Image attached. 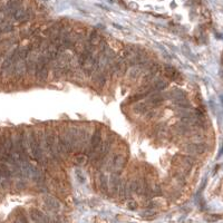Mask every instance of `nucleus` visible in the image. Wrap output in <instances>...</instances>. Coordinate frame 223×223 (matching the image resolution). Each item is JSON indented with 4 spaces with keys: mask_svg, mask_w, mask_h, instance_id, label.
Returning <instances> with one entry per match:
<instances>
[{
    "mask_svg": "<svg viewBox=\"0 0 223 223\" xmlns=\"http://www.w3.org/2000/svg\"><path fill=\"white\" fill-rule=\"evenodd\" d=\"M100 143H102V135H100V129H96L93 134L92 137V143H90V148L92 151H95L97 147H100Z\"/></svg>",
    "mask_w": 223,
    "mask_h": 223,
    "instance_id": "1",
    "label": "nucleus"
},
{
    "mask_svg": "<svg viewBox=\"0 0 223 223\" xmlns=\"http://www.w3.org/2000/svg\"><path fill=\"white\" fill-rule=\"evenodd\" d=\"M125 163H126V159L122 156V155H117L114 161H113V164H114V169L116 171H121L125 166Z\"/></svg>",
    "mask_w": 223,
    "mask_h": 223,
    "instance_id": "2",
    "label": "nucleus"
},
{
    "mask_svg": "<svg viewBox=\"0 0 223 223\" xmlns=\"http://www.w3.org/2000/svg\"><path fill=\"white\" fill-rule=\"evenodd\" d=\"M165 74H166V76L171 78L172 80H176L179 76H180V73L176 71L175 68H173V67H170V66H167V67H165Z\"/></svg>",
    "mask_w": 223,
    "mask_h": 223,
    "instance_id": "3",
    "label": "nucleus"
},
{
    "mask_svg": "<svg viewBox=\"0 0 223 223\" xmlns=\"http://www.w3.org/2000/svg\"><path fill=\"white\" fill-rule=\"evenodd\" d=\"M31 217H32L34 221H37V222H45V221H48L47 217H45V215H44L40 211H38V210H31Z\"/></svg>",
    "mask_w": 223,
    "mask_h": 223,
    "instance_id": "4",
    "label": "nucleus"
},
{
    "mask_svg": "<svg viewBox=\"0 0 223 223\" xmlns=\"http://www.w3.org/2000/svg\"><path fill=\"white\" fill-rule=\"evenodd\" d=\"M167 82L165 80V79H157L156 82L154 83V86H153V88L154 89H157V90H163V89H165V88L167 87Z\"/></svg>",
    "mask_w": 223,
    "mask_h": 223,
    "instance_id": "5",
    "label": "nucleus"
},
{
    "mask_svg": "<svg viewBox=\"0 0 223 223\" xmlns=\"http://www.w3.org/2000/svg\"><path fill=\"white\" fill-rule=\"evenodd\" d=\"M163 100H164V97L162 96V95L159 94H154L151 96V98H150V103L153 104V105H159L161 103H163Z\"/></svg>",
    "mask_w": 223,
    "mask_h": 223,
    "instance_id": "6",
    "label": "nucleus"
},
{
    "mask_svg": "<svg viewBox=\"0 0 223 223\" xmlns=\"http://www.w3.org/2000/svg\"><path fill=\"white\" fill-rule=\"evenodd\" d=\"M188 151L192 153H198V154H201V153L204 152V146L201 145V144H192L188 146Z\"/></svg>",
    "mask_w": 223,
    "mask_h": 223,
    "instance_id": "7",
    "label": "nucleus"
},
{
    "mask_svg": "<svg viewBox=\"0 0 223 223\" xmlns=\"http://www.w3.org/2000/svg\"><path fill=\"white\" fill-rule=\"evenodd\" d=\"M118 194H119V196L122 198V199H125L126 196H127V191H128V188H127V185L125 184V183H119V186H118Z\"/></svg>",
    "mask_w": 223,
    "mask_h": 223,
    "instance_id": "8",
    "label": "nucleus"
},
{
    "mask_svg": "<svg viewBox=\"0 0 223 223\" xmlns=\"http://www.w3.org/2000/svg\"><path fill=\"white\" fill-rule=\"evenodd\" d=\"M20 5H21V2H20V0H12V1H10L9 2V5H8V10L11 12H13L17 8H19L20 7Z\"/></svg>",
    "mask_w": 223,
    "mask_h": 223,
    "instance_id": "9",
    "label": "nucleus"
},
{
    "mask_svg": "<svg viewBox=\"0 0 223 223\" xmlns=\"http://www.w3.org/2000/svg\"><path fill=\"white\" fill-rule=\"evenodd\" d=\"M105 76H104V74L103 73H97L96 75L94 76V82L96 84H100V86H103L104 85V83H105Z\"/></svg>",
    "mask_w": 223,
    "mask_h": 223,
    "instance_id": "10",
    "label": "nucleus"
},
{
    "mask_svg": "<svg viewBox=\"0 0 223 223\" xmlns=\"http://www.w3.org/2000/svg\"><path fill=\"white\" fill-rule=\"evenodd\" d=\"M45 202H46V204H47L50 209H54V210H55V209H58L59 204L56 200L52 199V198H47V199L45 200Z\"/></svg>",
    "mask_w": 223,
    "mask_h": 223,
    "instance_id": "11",
    "label": "nucleus"
},
{
    "mask_svg": "<svg viewBox=\"0 0 223 223\" xmlns=\"http://www.w3.org/2000/svg\"><path fill=\"white\" fill-rule=\"evenodd\" d=\"M134 111L136 113H140V114H144V113H146L148 109H147L146 105L144 104V103H141V104H137V105L134 107Z\"/></svg>",
    "mask_w": 223,
    "mask_h": 223,
    "instance_id": "12",
    "label": "nucleus"
},
{
    "mask_svg": "<svg viewBox=\"0 0 223 223\" xmlns=\"http://www.w3.org/2000/svg\"><path fill=\"white\" fill-rule=\"evenodd\" d=\"M111 183H112V188H113V191H114V192H116V191L118 190V186H119V180H118L117 176H116V175L112 176Z\"/></svg>",
    "mask_w": 223,
    "mask_h": 223,
    "instance_id": "13",
    "label": "nucleus"
},
{
    "mask_svg": "<svg viewBox=\"0 0 223 223\" xmlns=\"http://www.w3.org/2000/svg\"><path fill=\"white\" fill-rule=\"evenodd\" d=\"M100 188H103V191H106L107 190V179H106V176L105 175H102L100 176Z\"/></svg>",
    "mask_w": 223,
    "mask_h": 223,
    "instance_id": "14",
    "label": "nucleus"
},
{
    "mask_svg": "<svg viewBox=\"0 0 223 223\" xmlns=\"http://www.w3.org/2000/svg\"><path fill=\"white\" fill-rule=\"evenodd\" d=\"M140 71H141V69H140L138 67H136V68H134V69H132V71H131V74H129V76L132 77V78H136V77L138 76Z\"/></svg>",
    "mask_w": 223,
    "mask_h": 223,
    "instance_id": "15",
    "label": "nucleus"
},
{
    "mask_svg": "<svg viewBox=\"0 0 223 223\" xmlns=\"http://www.w3.org/2000/svg\"><path fill=\"white\" fill-rule=\"evenodd\" d=\"M127 205H128V207L131 209V210H135L136 206H137V204H136L135 202H132V201H131V202H128V204H127Z\"/></svg>",
    "mask_w": 223,
    "mask_h": 223,
    "instance_id": "16",
    "label": "nucleus"
},
{
    "mask_svg": "<svg viewBox=\"0 0 223 223\" xmlns=\"http://www.w3.org/2000/svg\"><path fill=\"white\" fill-rule=\"evenodd\" d=\"M76 161L78 162V163H83V162L85 161V157H84V156H78V157L76 159Z\"/></svg>",
    "mask_w": 223,
    "mask_h": 223,
    "instance_id": "17",
    "label": "nucleus"
}]
</instances>
